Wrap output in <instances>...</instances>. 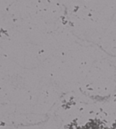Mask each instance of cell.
I'll return each instance as SVG.
<instances>
[{
	"label": "cell",
	"instance_id": "1",
	"mask_svg": "<svg viewBox=\"0 0 116 129\" xmlns=\"http://www.w3.org/2000/svg\"><path fill=\"white\" fill-rule=\"evenodd\" d=\"M89 129H103V128H91Z\"/></svg>",
	"mask_w": 116,
	"mask_h": 129
}]
</instances>
